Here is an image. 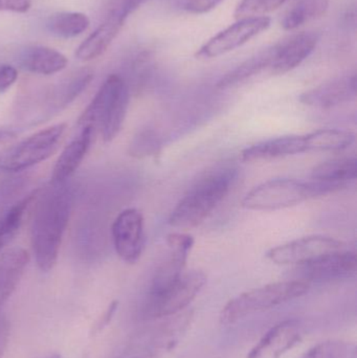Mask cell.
<instances>
[{
    "label": "cell",
    "instance_id": "cell-31",
    "mask_svg": "<svg viewBox=\"0 0 357 358\" xmlns=\"http://www.w3.org/2000/svg\"><path fill=\"white\" fill-rule=\"evenodd\" d=\"M286 2V0H241L237 6L235 15L238 18L264 16L274 12Z\"/></svg>",
    "mask_w": 357,
    "mask_h": 358
},
{
    "label": "cell",
    "instance_id": "cell-7",
    "mask_svg": "<svg viewBox=\"0 0 357 358\" xmlns=\"http://www.w3.org/2000/svg\"><path fill=\"white\" fill-rule=\"evenodd\" d=\"M66 130L67 124L60 123L36 132L27 140L15 145L2 159L0 168L4 171L17 173L46 161L58 150Z\"/></svg>",
    "mask_w": 357,
    "mask_h": 358
},
{
    "label": "cell",
    "instance_id": "cell-20",
    "mask_svg": "<svg viewBox=\"0 0 357 358\" xmlns=\"http://www.w3.org/2000/svg\"><path fill=\"white\" fill-rule=\"evenodd\" d=\"M96 130L86 126L80 130L79 136H75L61 152L60 157L57 159L56 165L52 170V185H61L67 182L73 176L78 168L81 166L82 162L85 159L88 150L94 142Z\"/></svg>",
    "mask_w": 357,
    "mask_h": 358
},
{
    "label": "cell",
    "instance_id": "cell-1",
    "mask_svg": "<svg viewBox=\"0 0 357 358\" xmlns=\"http://www.w3.org/2000/svg\"><path fill=\"white\" fill-rule=\"evenodd\" d=\"M67 182L50 183L36 203L31 222V245L36 263L43 273L52 271L57 264L73 210L75 194Z\"/></svg>",
    "mask_w": 357,
    "mask_h": 358
},
{
    "label": "cell",
    "instance_id": "cell-35",
    "mask_svg": "<svg viewBox=\"0 0 357 358\" xmlns=\"http://www.w3.org/2000/svg\"><path fill=\"white\" fill-rule=\"evenodd\" d=\"M31 8L29 0H0V10L27 13Z\"/></svg>",
    "mask_w": 357,
    "mask_h": 358
},
{
    "label": "cell",
    "instance_id": "cell-8",
    "mask_svg": "<svg viewBox=\"0 0 357 358\" xmlns=\"http://www.w3.org/2000/svg\"><path fill=\"white\" fill-rule=\"evenodd\" d=\"M203 271L184 273L177 281L156 296H148L145 313L149 319H166L184 311L207 284Z\"/></svg>",
    "mask_w": 357,
    "mask_h": 358
},
{
    "label": "cell",
    "instance_id": "cell-38",
    "mask_svg": "<svg viewBox=\"0 0 357 358\" xmlns=\"http://www.w3.org/2000/svg\"><path fill=\"white\" fill-rule=\"evenodd\" d=\"M8 324L4 317H0V358L3 355L4 349L8 344Z\"/></svg>",
    "mask_w": 357,
    "mask_h": 358
},
{
    "label": "cell",
    "instance_id": "cell-19",
    "mask_svg": "<svg viewBox=\"0 0 357 358\" xmlns=\"http://www.w3.org/2000/svg\"><path fill=\"white\" fill-rule=\"evenodd\" d=\"M126 20L127 17L122 13L119 6L113 8L106 20L77 48V58L81 61H92L102 56L119 35Z\"/></svg>",
    "mask_w": 357,
    "mask_h": 358
},
{
    "label": "cell",
    "instance_id": "cell-6",
    "mask_svg": "<svg viewBox=\"0 0 357 358\" xmlns=\"http://www.w3.org/2000/svg\"><path fill=\"white\" fill-rule=\"evenodd\" d=\"M166 319L136 336L115 358H163L173 350L192 323L193 313L188 310Z\"/></svg>",
    "mask_w": 357,
    "mask_h": 358
},
{
    "label": "cell",
    "instance_id": "cell-30",
    "mask_svg": "<svg viewBox=\"0 0 357 358\" xmlns=\"http://www.w3.org/2000/svg\"><path fill=\"white\" fill-rule=\"evenodd\" d=\"M159 138L156 132L144 129L138 132L132 138L128 153L136 159L150 157L159 152Z\"/></svg>",
    "mask_w": 357,
    "mask_h": 358
},
{
    "label": "cell",
    "instance_id": "cell-5",
    "mask_svg": "<svg viewBox=\"0 0 357 358\" xmlns=\"http://www.w3.org/2000/svg\"><path fill=\"white\" fill-rule=\"evenodd\" d=\"M328 193H330L328 189L316 181L305 182L289 178L272 179L247 192L241 206L247 210L270 212L291 208Z\"/></svg>",
    "mask_w": 357,
    "mask_h": 358
},
{
    "label": "cell",
    "instance_id": "cell-21",
    "mask_svg": "<svg viewBox=\"0 0 357 358\" xmlns=\"http://www.w3.org/2000/svg\"><path fill=\"white\" fill-rule=\"evenodd\" d=\"M21 69L36 75L50 76L66 69V57L62 52L48 46H29L18 56Z\"/></svg>",
    "mask_w": 357,
    "mask_h": 358
},
{
    "label": "cell",
    "instance_id": "cell-13",
    "mask_svg": "<svg viewBox=\"0 0 357 358\" xmlns=\"http://www.w3.org/2000/svg\"><path fill=\"white\" fill-rule=\"evenodd\" d=\"M167 243L171 252L155 271L148 296L161 294L184 275L189 255L194 245V238L188 234L172 233L167 236Z\"/></svg>",
    "mask_w": 357,
    "mask_h": 358
},
{
    "label": "cell",
    "instance_id": "cell-22",
    "mask_svg": "<svg viewBox=\"0 0 357 358\" xmlns=\"http://www.w3.org/2000/svg\"><path fill=\"white\" fill-rule=\"evenodd\" d=\"M29 255L21 248H10L0 256V310L22 279Z\"/></svg>",
    "mask_w": 357,
    "mask_h": 358
},
{
    "label": "cell",
    "instance_id": "cell-36",
    "mask_svg": "<svg viewBox=\"0 0 357 358\" xmlns=\"http://www.w3.org/2000/svg\"><path fill=\"white\" fill-rule=\"evenodd\" d=\"M117 307H119V302H117V301H113V302L109 305L108 308L105 311L104 315H102V317L99 320L96 325L94 326V332H100L101 330L107 327V325L110 323L112 317H115V313H117Z\"/></svg>",
    "mask_w": 357,
    "mask_h": 358
},
{
    "label": "cell",
    "instance_id": "cell-27",
    "mask_svg": "<svg viewBox=\"0 0 357 358\" xmlns=\"http://www.w3.org/2000/svg\"><path fill=\"white\" fill-rule=\"evenodd\" d=\"M37 196V191L29 194L0 214V250H3L18 234L25 210Z\"/></svg>",
    "mask_w": 357,
    "mask_h": 358
},
{
    "label": "cell",
    "instance_id": "cell-17",
    "mask_svg": "<svg viewBox=\"0 0 357 358\" xmlns=\"http://www.w3.org/2000/svg\"><path fill=\"white\" fill-rule=\"evenodd\" d=\"M94 71L89 69H83L69 76L67 79L52 88L46 94L40 115H52V113H60L68 107L94 80Z\"/></svg>",
    "mask_w": 357,
    "mask_h": 358
},
{
    "label": "cell",
    "instance_id": "cell-37",
    "mask_svg": "<svg viewBox=\"0 0 357 358\" xmlns=\"http://www.w3.org/2000/svg\"><path fill=\"white\" fill-rule=\"evenodd\" d=\"M147 1L149 0H122L119 6L123 10L124 14L128 17Z\"/></svg>",
    "mask_w": 357,
    "mask_h": 358
},
{
    "label": "cell",
    "instance_id": "cell-28",
    "mask_svg": "<svg viewBox=\"0 0 357 358\" xmlns=\"http://www.w3.org/2000/svg\"><path fill=\"white\" fill-rule=\"evenodd\" d=\"M326 8L327 0H300L283 18V29L293 31L316 16H321Z\"/></svg>",
    "mask_w": 357,
    "mask_h": 358
},
{
    "label": "cell",
    "instance_id": "cell-32",
    "mask_svg": "<svg viewBox=\"0 0 357 358\" xmlns=\"http://www.w3.org/2000/svg\"><path fill=\"white\" fill-rule=\"evenodd\" d=\"M224 0H182V8L191 14H205L214 10Z\"/></svg>",
    "mask_w": 357,
    "mask_h": 358
},
{
    "label": "cell",
    "instance_id": "cell-33",
    "mask_svg": "<svg viewBox=\"0 0 357 358\" xmlns=\"http://www.w3.org/2000/svg\"><path fill=\"white\" fill-rule=\"evenodd\" d=\"M18 79V71L12 65L0 64V94L6 92Z\"/></svg>",
    "mask_w": 357,
    "mask_h": 358
},
{
    "label": "cell",
    "instance_id": "cell-11",
    "mask_svg": "<svg viewBox=\"0 0 357 358\" xmlns=\"http://www.w3.org/2000/svg\"><path fill=\"white\" fill-rule=\"evenodd\" d=\"M343 248V242L335 238L308 236L270 248L266 252V258L277 265H301L324 255L342 250Z\"/></svg>",
    "mask_w": 357,
    "mask_h": 358
},
{
    "label": "cell",
    "instance_id": "cell-24",
    "mask_svg": "<svg viewBox=\"0 0 357 358\" xmlns=\"http://www.w3.org/2000/svg\"><path fill=\"white\" fill-rule=\"evenodd\" d=\"M275 56V45L264 48L245 62L235 67L232 71L224 76L218 81L217 87L219 90H228L239 84L245 83L247 80L259 75L262 71H270V65Z\"/></svg>",
    "mask_w": 357,
    "mask_h": 358
},
{
    "label": "cell",
    "instance_id": "cell-26",
    "mask_svg": "<svg viewBox=\"0 0 357 358\" xmlns=\"http://www.w3.org/2000/svg\"><path fill=\"white\" fill-rule=\"evenodd\" d=\"M87 15L80 12H60L50 15L46 20V29L59 38H75L89 27Z\"/></svg>",
    "mask_w": 357,
    "mask_h": 358
},
{
    "label": "cell",
    "instance_id": "cell-39",
    "mask_svg": "<svg viewBox=\"0 0 357 358\" xmlns=\"http://www.w3.org/2000/svg\"><path fill=\"white\" fill-rule=\"evenodd\" d=\"M45 358H62V357H61V355H50V357H48Z\"/></svg>",
    "mask_w": 357,
    "mask_h": 358
},
{
    "label": "cell",
    "instance_id": "cell-25",
    "mask_svg": "<svg viewBox=\"0 0 357 358\" xmlns=\"http://www.w3.org/2000/svg\"><path fill=\"white\" fill-rule=\"evenodd\" d=\"M305 136L308 152L344 150L356 141V134L341 129H319Z\"/></svg>",
    "mask_w": 357,
    "mask_h": 358
},
{
    "label": "cell",
    "instance_id": "cell-34",
    "mask_svg": "<svg viewBox=\"0 0 357 358\" xmlns=\"http://www.w3.org/2000/svg\"><path fill=\"white\" fill-rule=\"evenodd\" d=\"M18 140V134L12 130H0V163L14 148Z\"/></svg>",
    "mask_w": 357,
    "mask_h": 358
},
{
    "label": "cell",
    "instance_id": "cell-4",
    "mask_svg": "<svg viewBox=\"0 0 357 358\" xmlns=\"http://www.w3.org/2000/svg\"><path fill=\"white\" fill-rule=\"evenodd\" d=\"M309 284L300 280L276 282L239 294L226 303L220 313V323L233 325L249 315L268 310L289 301L301 298L309 290Z\"/></svg>",
    "mask_w": 357,
    "mask_h": 358
},
{
    "label": "cell",
    "instance_id": "cell-23",
    "mask_svg": "<svg viewBox=\"0 0 357 358\" xmlns=\"http://www.w3.org/2000/svg\"><path fill=\"white\" fill-rule=\"evenodd\" d=\"M357 176V159L356 157L331 159L319 164L312 169V181L328 187L331 192L339 191Z\"/></svg>",
    "mask_w": 357,
    "mask_h": 358
},
{
    "label": "cell",
    "instance_id": "cell-3",
    "mask_svg": "<svg viewBox=\"0 0 357 358\" xmlns=\"http://www.w3.org/2000/svg\"><path fill=\"white\" fill-rule=\"evenodd\" d=\"M129 86L125 78L110 75L79 119V127L100 130L104 142L117 138L123 127L130 101Z\"/></svg>",
    "mask_w": 357,
    "mask_h": 358
},
{
    "label": "cell",
    "instance_id": "cell-9",
    "mask_svg": "<svg viewBox=\"0 0 357 358\" xmlns=\"http://www.w3.org/2000/svg\"><path fill=\"white\" fill-rule=\"evenodd\" d=\"M268 16L245 17L207 40L197 52L199 59L217 58L245 45L270 27Z\"/></svg>",
    "mask_w": 357,
    "mask_h": 358
},
{
    "label": "cell",
    "instance_id": "cell-10",
    "mask_svg": "<svg viewBox=\"0 0 357 358\" xmlns=\"http://www.w3.org/2000/svg\"><path fill=\"white\" fill-rule=\"evenodd\" d=\"M357 273L356 252L337 250L297 265L296 275L307 284H324L351 279Z\"/></svg>",
    "mask_w": 357,
    "mask_h": 358
},
{
    "label": "cell",
    "instance_id": "cell-15",
    "mask_svg": "<svg viewBox=\"0 0 357 358\" xmlns=\"http://www.w3.org/2000/svg\"><path fill=\"white\" fill-rule=\"evenodd\" d=\"M302 341L298 320H286L268 330L260 342L249 351L247 358H281Z\"/></svg>",
    "mask_w": 357,
    "mask_h": 358
},
{
    "label": "cell",
    "instance_id": "cell-18",
    "mask_svg": "<svg viewBox=\"0 0 357 358\" xmlns=\"http://www.w3.org/2000/svg\"><path fill=\"white\" fill-rule=\"evenodd\" d=\"M308 152L307 142L304 136H285L270 138L247 147L241 152V161L245 163L272 161Z\"/></svg>",
    "mask_w": 357,
    "mask_h": 358
},
{
    "label": "cell",
    "instance_id": "cell-2",
    "mask_svg": "<svg viewBox=\"0 0 357 358\" xmlns=\"http://www.w3.org/2000/svg\"><path fill=\"white\" fill-rule=\"evenodd\" d=\"M236 176L233 164H220L205 172L176 204L168 223L176 229L198 227L226 197Z\"/></svg>",
    "mask_w": 357,
    "mask_h": 358
},
{
    "label": "cell",
    "instance_id": "cell-14",
    "mask_svg": "<svg viewBox=\"0 0 357 358\" xmlns=\"http://www.w3.org/2000/svg\"><path fill=\"white\" fill-rule=\"evenodd\" d=\"M320 35L316 33H300L275 44V56L270 73L285 75L302 64L318 45Z\"/></svg>",
    "mask_w": 357,
    "mask_h": 358
},
{
    "label": "cell",
    "instance_id": "cell-29",
    "mask_svg": "<svg viewBox=\"0 0 357 358\" xmlns=\"http://www.w3.org/2000/svg\"><path fill=\"white\" fill-rule=\"evenodd\" d=\"M356 346L343 341H327L304 353L299 358H356Z\"/></svg>",
    "mask_w": 357,
    "mask_h": 358
},
{
    "label": "cell",
    "instance_id": "cell-16",
    "mask_svg": "<svg viewBox=\"0 0 357 358\" xmlns=\"http://www.w3.org/2000/svg\"><path fill=\"white\" fill-rule=\"evenodd\" d=\"M356 94V75L346 76L307 90L300 96V102L314 108L329 109L351 102Z\"/></svg>",
    "mask_w": 357,
    "mask_h": 358
},
{
    "label": "cell",
    "instance_id": "cell-12",
    "mask_svg": "<svg viewBox=\"0 0 357 358\" xmlns=\"http://www.w3.org/2000/svg\"><path fill=\"white\" fill-rule=\"evenodd\" d=\"M117 256L128 264H136L145 246L144 217L138 208L122 210L111 227Z\"/></svg>",
    "mask_w": 357,
    "mask_h": 358
}]
</instances>
